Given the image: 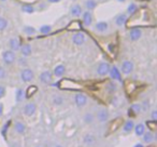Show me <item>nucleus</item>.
Listing matches in <instances>:
<instances>
[{
    "label": "nucleus",
    "instance_id": "nucleus-18",
    "mask_svg": "<svg viewBox=\"0 0 157 147\" xmlns=\"http://www.w3.org/2000/svg\"><path fill=\"white\" fill-rule=\"evenodd\" d=\"M36 112V104L35 103H28L24 107V114L28 117L33 116Z\"/></svg>",
    "mask_w": 157,
    "mask_h": 147
},
{
    "label": "nucleus",
    "instance_id": "nucleus-21",
    "mask_svg": "<svg viewBox=\"0 0 157 147\" xmlns=\"http://www.w3.org/2000/svg\"><path fill=\"white\" fill-rule=\"evenodd\" d=\"M65 71H66V67L63 64H59V65H57L54 68V75L56 77H63L65 75Z\"/></svg>",
    "mask_w": 157,
    "mask_h": 147
},
{
    "label": "nucleus",
    "instance_id": "nucleus-24",
    "mask_svg": "<svg viewBox=\"0 0 157 147\" xmlns=\"http://www.w3.org/2000/svg\"><path fill=\"white\" fill-rule=\"evenodd\" d=\"M137 11H138V6L135 2H130L127 6V9H126L127 15H133Z\"/></svg>",
    "mask_w": 157,
    "mask_h": 147
},
{
    "label": "nucleus",
    "instance_id": "nucleus-35",
    "mask_svg": "<svg viewBox=\"0 0 157 147\" xmlns=\"http://www.w3.org/2000/svg\"><path fill=\"white\" fill-rule=\"evenodd\" d=\"M84 121H85V123H92L93 121H94V115L90 114V112H88V114H86L85 116H84Z\"/></svg>",
    "mask_w": 157,
    "mask_h": 147
},
{
    "label": "nucleus",
    "instance_id": "nucleus-31",
    "mask_svg": "<svg viewBox=\"0 0 157 147\" xmlns=\"http://www.w3.org/2000/svg\"><path fill=\"white\" fill-rule=\"evenodd\" d=\"M37 91H38V88L36 86L28 87V89H27V91H26V97L27 99L31 97L33 95H35V93H37Z\"/></svg>",
    "mask_w": 157,
    "mask_h": 147
},
{
    "label": "nucleus",
    "instance_id": "nucleus-49",
    "mask_svg": "<svg viewBox=\"0 0 157 147\" xmlns=\"http://www.w3.org/2000/svg\"><path fill=\"white\" fill-rule=\"evenodd\" d=\"M56 147H61V146H59V145H57V146Z\"/></svg>",
    "mask_w": 157,
    "mask_h": 147
},
{
    "label": "nucleus",
    "instance_id": "nucleus-2",
    "mask_svg": "<svg viewBox=\"0 0 157 147\" xmlns=\"http://www.w3.org/2000/svg\"><path fill=\"white\" fill-rule=\"evenodd\" d=\"M2 61L6 65H11L16 61L15 52L12 50H6L2 52Z\"/></svg>",
    "mask_w": 157,
    "mask_h": 147
},
{
    "label": "nucleus",
    "instance_id": "nucleus-33",
    "mask_svg": "<svg viewBox=\"0 0 157 147\" xmlns=\"http://www.w3.org/2000/svg\"><path fill=\"white\" fill-rule=\"evenodd\" d=\"M146 125H147L148 130L154 132L157 128V122H156V120H154V119H153V120H147L146 121Z\"/></svg>",
    "mask_w": 157,
    "mask_h": 147
},
{
    "label": "nucleus",
    "instance_id": "nucleus-16",
    "mask_svg": "<svg viewBox=\"0 0 157 147\" xmlns=\"http://www.w3.org/2000/svg\"><path fill=\"white\" fill-rule=\"evenodd\" d=\"M40 81L45 84H51V82H52V74H51L48 70H45V71L41 72V75H40Z\"/></svg>",
    "mask_w": 157,
    "mask_h": 147
},
{
    "label": "nucleus",
    "instance_id": "nucleus-32",
    "mask_svg": "<svg viewBox=\"0 0 157 147\" xmlns=\"http://www.w3.org/2000/svg\"><path fill=\"white\" fill-rule=\"evenodd\" d=\"M142 136H143V142L145 143H151L154 140V135L152 134V132H144Z\"/></svg>",
    "mask_w": 157,
    "mask_h": 147
},
{
    "label": "nucleus",
    "instance_id": "nucleus-26",
    "mask_svg": "<svg viewBox=\"0 0 157 147\" xmlns=\"http://www.w3.org/2000/svg\"><path fill=\"white\" fill-rule=\"evenodd\" d=\"M52 26L48 24H45V25H41V26L39 27V31L40 34H42V35H48V34L52 31Z\"/></svg>",
    "mask_w": 157,
    "mask_h": 147
},
{
    "label": "nucleus",
    "instance_id": "nucleus-15",
    "mask_svg": "<svg viewBox=\"0 0 157 147\" xmlns=\"http://www.w3.org/2000/svg\"><path fill=\"white\" fill-rule=\"evenodd\" d=\"M74 101H75V104L78 107H83V106H85L86 103H87V97H86V95L83 94V93H78V94L75 95Z\"/></svg>",
    "mask_w": 157,
    "mask_h": 147
},
{
    "label": "nucleus",
    "instance_id": "nucleus-48",
    "mask_svg": "<svg viewBox=\"0 0 157 147\" xmlns=\"http://www.w3.org/2000/svg\"><path fill=\"white\" fill-rule=\"evenodd\" d=\"M0 1H2V2H5V1H7V0H0Z\"/></svg>",
    "mask_w": 157,
    "mask_h": 147
},
{
    "label": "nucleus",
    "instance_id": "nucleus-10",
    "mask_svg": "<svg viewBox=\"0 0 157 147\" xmlns=\"http://www.w3.org/2000/svg\"><path fill=\"white\" fill-rule=\"evenodd\" d=\"M142 35H143L142 31L140 28H137V27L130 29L128 33V37L131 41H138V40H140L142 38Z\"/></svg>",
    "mask_w": 157,
    "mask_h": 147
},
{
    "label": "nucleus",
    "instance_id": "nucleus-36",
    "mask_svg": "<svg viewBox=\"0 0 157 147\" xmlns=\"http://www.w3.org/2000/svg\"><path fill=\"white\" fill-rule=\"evenodd\" d=\"M23 95H24V92H23L22 89H17V90H16V101H17V102L22 101Z\"/></svg>",
    "mask_w": 157,
    "mask_h": 147
},
{
    "label": "nucleus",
    "instance_id": "nucleus-39",
    "mask_svg": "<svg viewBox=\"0 0 157 147\" xmlns=\"http://www.w3.org/2000/svg\"><path fill=\"white\" fill-rule=\"evenodd\" d=\"M5 93H6V90H5V87H2V86H0V99L5 95Z\"/></svg>",
    "mask_w": 157,
    "mask_h": 147
},
{
    "label": "nucleus",
    "instance_id": "nucleus-46",
    "mask_svg": "<svg viewBox=\"0 0 157 147\" xmlns=\"http://www.w3.org/2000/svg\"><path fill=\"white\" fill-rule=\"evenodd\" d=\"M116 1H117V2H121V3H123V2H125V1H126V0H116Z\"/></svg>",
    "mask_w": 157,
    "mask_h": 147
},
{
    "label": "nucleus",
    "instance_id": "nucleus-29",
    "mask_svg": "<svg viewBox=\"0 0 157 147\" xmlns=\"http://www.w3.org/2000/svg\"><path fill=\"white\" fill-rule=\"evenodd\" d=\"M8 20L5 18V16H0V33H2L7 29L8 27Z\"/></svg>",
    "mask_w": 157,
    "mask_h": 147
},
{
    "label": "nucleus",
    "instance_id": "nucleus-42",
    "mask_svg": "<svg viewBox=\"0 0 157 147\" xmlns=\"http://www.w3.org/2000/svg\"><path fill=\"white\" fill-rule=\"evenodd\" d=\"M48 3H58L60 2V0H46Z\"/></svg>",
    "mask_w": 157,
    "mask_h": 147
},
{
    "label": "nucleus",
    "instance_id": "nucleus-11",
    "mask_svg": "<svg viewBox=\"0 0 157 147\" xmlns=\"http://www.w3.org/2000/svg\"><path fill=\"white\" fill-rule=\"evenodd\" d=\"M133 68H135V65H133V63L131 61H124L122 63V72L124 74V75H129V74H131V72L133 71Z\"/></svg>",
    "mask_w": 157,
    "mask_h": 147
},
{
    "label": "nucleus",
    "instance_id": "nucleus-51",
    "mask_svg": "<svg viewBox=\"0 0 157 147\" xmlns=\"http://www.w3.org/2000/svg\"><path fill=\"white\" fill-rule=\"evenodd\" d=\"M150 147H155V146H150Z\"/></svg>",
    "mask_w": 157,
    "mask_h": 147
},
{
    "label": "nucleus",
    "instance_id": "nucleus-4",
    "mask_svg": "<svg viewBox=\"0 0 157 147\" xmlns=\"http://www.w3.org/2000/svg\"><path fill=\"white\" fill-rule=\"evenodd\" d=\"M71 40H72V42H73V44H75V46H78V47L83 46L86 41V36H85V34L82 33V31H78V33L72 35Z\"/></svg>",
    "mask_w": 157,
    "mask_h": 147
},
{
    "label": "nucleus",
    "instance_id": "nucleus-17",
    "mask_svg": "<svg viewBox=\"0 0 157 147\" xmlns=\"http://www.w3.org/2000/svg\"><path fill=\"white\" fill-rule=\"evenodd\" d=\"M20 50H21V53H22V55L24 57L30 56L31 53H33V48H31V44H29V43H26V44H23V46H21Z\"/></svg>",
    "mask_w": 157,
    "mask_h": 147
},
{
    "label": "nucleus",
    "instance_id": "nucleus-40",
    "mask_svg": "<svg viewBox=\"0 0 157 147\" xmlns=\"http://www.w3.org/2000/svg\"><path fill=\"white\" fill-rule=\"evenodd\" d=\"M18 65H26V59H25L24 56H23V59H18Z\"/></svg>",
    "mask_w": 157,
    "mask_h": 147
},
{
    "label": "nucleus",
    "instance_id": "nucleus-19",
    "mask_svg": "<svg viewBox=\"0 0 157 147\" xmlns=\"http://www.w3.org/2000/svg\"><path fill=\"white\" fill-rule=\"evenodd\" d=\"M140 112H141V106L138 105V104H133V105H131V107L129 108L128 115H129V117H136L137 115L140 114Z\"/></svg>",
    "mask_w": 157,
    "mask_h": 147
},
{
    "label": "nucleus",
    "instance_id": "nucleus-37",
    "mask_svg": "<svg viewBox=\"0 0 157 147\" xmlns=\"http://www.w3.org/2000/svg\"><path fill=\"white\" fill-rule=\"evenodd\" d=\"M6 77H7V71L2 66H0V80L5 79Z\"/></svg>",
    "mask_w": 157,
    "mask_h": 147
},
{
    "label": "nucleus",
    "instance_id": "nucleus-8",
    "mask_svg": "<svg viewBox=\"0 0 157 147\" xmlns=\"http://www.w3.org/2000/svg\"><path fill=\"white\" fill-rule=\"evenodd\" d=\"M127 20H128V15H127L126 12H122V13H118L117 15L114 18V23H115L116 26L122 27L126 24Z\"/></svg>",
    "mask_w": 157,
    "mask_h": 147
},
{
    "label": "nucleus",
    "instance_id": "nucleus-25",
    "mask_svg": "<svg viewBox=\"0 0 157 147\" xmlns=\"http://www.w3.org/2000/svg\"><path fill=\"white\" fill-rule=\"evenodd\" d=\"M21 10H22L24 13H27V14H33L36 12V8L33 7V5H28V3L23 5L22 8H21Z\"/></svg>",
    "mask_w": 157,
    "mask_h": 147
},
{
    "label": "nucleus",
    "instance_id": "nucleus-30",
    "mask_svg": "<svg viewBox=\"0 0 157 147\" xmlns=\"http://www.w3.org/2000/svg\"><path fill=\"white\" fill-rule=\"evenodd\" d=\"M133 127H135V125H133L132 120L126 121L124 125V132L125 133H129V132H131V130H133Z\"/></svg>",
    "mask_w": 157,
    "mask_h": 147
},
{
    "label": "nucleus",
    "instance_id": "nucleus-1",
    "mask_svg": "<svg viewBox=\"0 0 157 147\" xmlns=\"http://www.w3.org/2000/svg\"><path fill=\"white\" fill-rule=\"evenodd\" d=\"M59 88L63 90H71V91H80L82 90L81 84H76L75 81H70V80H61L58 84Z\"/></svg>",
    "mask_w": 157,
    "mask_h": 147
},
{
    "label": "nucleus",
    "instance_id": "nucleus-9",
    "mask_svg": "<svg viewBox=\"0 0 157 147\" xmlns=\"http://www.w3.org/2000/svg\"><path fill=\"white\" fill-rule=\"evenodd\" d=\"M33 77H35V75H33V71L30 68H25V69H23L22 72H21V78H22V80L24 82L33 81Z\"/></svg>",
    "mask_w": 157,
    "mask_h": 147
},
{
    "label": "nucleus",
    "instance_id": "nucleus-3",
    "mask_svg": "<svg viewBox=\"0 0 157 147\" xmlns=\"http://www.w3.org/2000/svg\"><path fill=\"white\" fill-rule=\"evenodd\" d=\"M123 123H124V119H123V117H117V118H115V119H113L112 121H110V123H109V134L117 131V130L123 125Z\"/></svg>",
    "mask_w": 157,
    "mask_h": 147
},
{
    "label": "nucleus",
    "instance_id": "nucleus-52",
    "mask_svg": "<svg viewBox=\"0 0 157 147\" xmlns=\"http://www.w3.org/2000/svg\"><path fill=\"white\" fill-rule=\"evenodd\" d=\"M39 147H40V146H39Z\"/></svg>",
    "mask_w": 157,
    "mask_h": 147
},
{
    "label": "nucleus",
    "instance_id": "nucleus-44",
    "mask_svg": "<svg viewBox=\"0 0 157 147\" xmlns=\"http://www.w3.org/2000/svg\"><path fill=\"white\" fill-rule=\"evenodd\" d=\"M143 109L144 110L147 109V103H146V102H144V103H143Z\"/></svg>",
    "mask_w": 157,
    "mask_h": 147
},
{
    "label": "nucleus",
    "instance_id": "nucleus-27",
    "mask_svg": "<svg viewBox=\"0 0 157 147\" xmlns=\"http://www.w3.org/2000/svg\"><path fill=\"white\" fill-rule=\"evenodd\" d=\"M14 130H15L17 133L22 134L25 132V130H26V127H25V125L23 122H21V121H17V122H15V125H14Z\"/></svg>",
    "mask_w": 157,
    "mask_h": 147
},
{
    "label": "nucleus",
    "instance_id": "nucleus-6",
    "mask_svg": "<svg viewBox=\"0 0 157 147\" xmlns=\"http://www.w3.org/2000/svg\"><path fill=\"white\" fill-rule=\"evenodd\" d=\"M82 13H83V8H82L81 5H78V3L72 5L69 10V14L72 18H80L82 15Z\"/></svg>",
    "mask_w": 157,
    "mask_h": 147
},
{
    "label": "nucleus",
    "instance_id": "nucleus-41",
    "mask_svg": "<svg viewBox=\"0 0 157 147\" xmlns=\"http://www.w3.org/2000/svg\"><path fill=\"white\" fill-rule=\"evenodd\" d=\"M109 90L112 91V92H113V91H115L116 90V86L114 84H109Z\"/></svg>",
    "mask_w": 157,
    "mask_h": 147
},
{
    "label": "nucleus",
    "instance_id": "nucleus-38",
    "mask_svg": "<svg viewBox=\"0 0 157 147\" xmlns=\"http://www.w3.org/2000/svg\"><path fill=\"white\" fill-rule=\"evenodd\" d=\"M63 100L60 99V97H56V99L54 100V103L57 104V105H60V104H63Z\"/></svg>",
    "mask_w": 157,
    "mask_h": 147
},
{
    "label": "nucleus",
    "instance_id": "nucleus-5",
    "mask_svg": "<svg viewBox=\"0 0 157 147\" xmlns=\"http://www.w3.org/2000/svg\"><path fill=\"white\" fill-rule=\"evenodd\" d=\"M94 31L98 34H105L109 31V23L105 21H99L95 24Z\"/></svg>",
    "mask_w": 157,
    "mask_h": 147
},
{
    "label": "nucleus",
    "instance_id": "nucleus-43",
    "mask_svg": "<svg viewBox=\"0 0 157 147\" xmlns=\"http://www.w3.org/2000/svg\"><path fill=\"white\" fill-rule=\"evenodd\" d=\"M152 117H153V119H154V120H156V119H157V112H156V110H154V112H152Z\"/></svg>",
    "mask_w": 157,
    "mask_h": 147
},
{
    "label": "nucleus",
    "instance_id": "nucleus-14",
    "mask_svg": "<svg viewBox=\"0 0 157 147\" xmlns=\"http://www.w3.org/2000/svg\"><path fill=\"white\" fill-rule=\"evenodd\" d=\"M8 44H9V48L10 50L12 51H18L21 48V46H22V43H21V40L18 39V38L16 37H12L9 39V42H8Z\"/></svg>",
    "mask_w": 157,
    "mask_h": 147
},
{
    "label": "nucleus",
    "instance_id": "nucleus-12",
    "mask_svg": "<svg viewBox=\"0 0 157 147\" xmlns=\"http://www.w3.org/2000/svg\"><path fill=\"white\" fill-rule=\"evenodd\" d=\"M109 75L113 80H116V81L122 82V74H121L120 69H118L116 66H112V67H110Z\"/></svg>",
    "mask_w": 157,
    "mask_h": 147
},
{
    "label": "nucleus",
    "instance_id": "nucleus-13",
    "mask_svg": "<svg viewBox=\"0 0 157 147\" xmlns=\"http://www.w3.org/2000/svg\"><path fill=\"white\" fill-rule=\"evenodd\" d=\"M82 21H83V24L85 25V26H90V25L93 24V13L92 11H88V10H86V11H83V13H82Z\"/></svg>",
    "mask_w": 157,
    "mask_h": 147
},
{
    "label": "nucleus",
    "instance_id": "nucleus-50",
    "mask_svg": "<svg viewBox=\"0 0 157 147\" xmlns=\"http://www.w3.org/2000/svg\"><path fill=\"white\" fill-rule=\"evenodd\" d=\"M71 1H75V0H71Z\"/></svg>",
    "mask_w": 157,
    "mask_h": 147
},
{
    "label": "nucleus",
    "instance_id": "nucleus-47",
    "mask_svg": "<svg viewBox=\"0 0 157 147\" xmlns=\"http://www.w3.org/2000/svg\"><path fill=\"white\" fill-rule=\"evenodd\" d=\"M135 147H144V146H143V145H142V144H137Z\"/></svg>",
    "mask_w": 157,
    "mask_h": 147
},
{
    "label": "nucleus",
    "instance_id": "nucleus-7",
    "mask_svg": "<svg viewBox=\"0 0 157 147\" xmlns=\"http://www.w3.org/2000/svg\"><path fill=\"white\" fill-rule=\"evenodd\" d=\"M110 67H111V66H110L109 63H107V62H101L98 65V67H97V74H98L99 76H101V77L109 75Z\"/></svg>",
    "mask_w": 157,
    "mask_h": 147
},
{
    "label": "nucleus",
    "instance_id": "nucleus-22",
    "mask_svg": "<svg viewBox=\"0 0 157 147\" xmlns=\"http://www.w3.org/2000/svg\"><path fill=\"white\" fill-rule=\"evenodd\" d=\"M109 118V112L105 109H101L99 110V112L97 114V119H98L100 122H105Z\"/></svg>",
    "mask_w": 157,
    "mask_h": 147
},
{
    "label": "nucleus",
    "instance_id": "nucleus-20",
    "mask_svg": "<svg viewBox=\"0 0 157 147\" xmlns=\"http://www.w3.org/2000/svg\"><path fill=\"white\" fill-rule=\"evenodd\" d=\"M98 6V2H97V0H85L84 1V7H85L86 10L88 11H93L95 10Z\"/></svg>",
    "mask_w": 157,
    "mask_h": 147
},
{
    "label": "nucleus",
    "instance_id": "nucleus-45",
    "mask_svg": "<svg viewBox=\"0 0 157 147\" xmlns=\"http://www.w3.org/2000/svg\"><path fill=\"white\" fill-rule=\"evenodd\" d=\"M2 112H3V106L2 104H0V115H2Z\"/></svg>",
    "mask_w": 157,
    "mask_h": 147
},
{
    "label": "nucleus",
    "instance_id": "nucleus-34",
    "mask_svg": "<svg viewBox=\"0 0 157 147\" xmlns=\"http://www.w3.org/2000/svg\"><path fill=\"white\" fill-rule=\"evenodd\" d=\"M95 142V136L94 135H90V134H86L85 136H84V143L85 144H93V143Z\"/></svg>",
    "mask_w": 157,
    "mask_h": 147
},
{
    "label": "nucleus",
    "instance_id": "nucleus-28",
    "mask_svg": "<svg viewBox=\"0 0 157 147\" xmlns=\"http://www.w3.org/2000/svg\"><path fill=\"white\" fill-rule=\"evenodd\" d=\"M133 129H135L136 135H138V136H142V134L145 132L144 131L145 128H144V125H142V123H139V125H137L136 127H133Z\"/></svg>",
    "mask_w": 157,
    "mask_h": 147
},
{
    "label": "nucleus",
    "instance_id": "nucleus-23",
    "mask_svg": "<svg viewBox=\"0 0 157 147\" xmlns=\"http://www.w3.org/2000/svg\"><path fill=\"white\" fill-rule=\"evenodd\" d=\"M23 33L27 36H33L37 33V29L33 26H30V25H25V26L23 27Z\"/></svg>",
    "mask_w": 157,
    "mask_h": 147
}]
</instances>
